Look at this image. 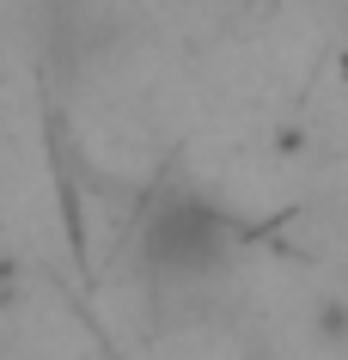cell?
<instances>
[{"label": "cell", "instance_id": "obj_1", "mask_svg": "<svg viewBox=\"0 0 348 360\" xmlns=\"http://www.w3.org/2000/svg\"><path fill=\"white\" fill-rule=\"evenodd\" d=\"M232 250H238L232 220L195 190L159 195L147 226H141V269L159 287H202L208 275L232 263Z\"/></svg>", "mask_w": 348, "mask_h": 360}]
</instances>
